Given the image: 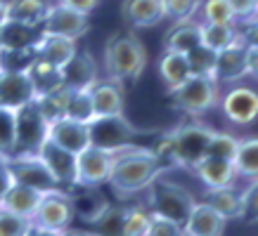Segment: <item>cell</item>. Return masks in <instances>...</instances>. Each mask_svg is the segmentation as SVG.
Segmentation results:
<instances>
[{
  "label": "cell",
  "instance_id": "36",
  "mask_svg": "<svg viewBox=\"0 0 258 236\" xmlns=\"http://www.w3.org/2000/svg\"><path fill=\"white\" fill-rule=\"evenodd\" d=\"M152 220V210L142 208V205H131L125 210L123 227H121V236H145Z\"/></svg>",
  "mask_w": 258,
  "mask_h": 236
},
{
  "label": "cell",
  "instance_id": "33",
  "mask_svg": "<svg viewBox=\"0 0 258 236\" xmlns=\"http://www.w3.org/2000/svg\"><path fill=\"white\" fill-rule=\"evenodd\" d=\"M237 24H206L199 22V36H202V45L211 47V50H223L237 38Z\"/></svg>",
  "mask_w": 258,
  "mask_h": 236
},
{
  "label": "cell",
  "instance_id": "25",
  "mask_svg": "<svg viewBox=\"0 0 258 236\" xmlns=\"http://www.w3.org/2000/svg\"><path fill=\"white\" fill-rule=\"evenodd\" d=\"M197 45H202V36H199V19H185V22H175L171 26V31L164 38V50L171 52H180L187 55L189 50H195Z\"/></svg>",
  "mask_w": 258,
  "mask_h": 236
},
{
  "label": "cell",
  "instance_id": "10",
  "mask_svg": "<svg viewBox=\"0 0 258 236\" xmlns=\"http://www.w3.org/2000/svg\"><path fill=\"white\" fill-rule=\"evenodd\" d=\"M116 151H107L100 147L88 144L83 151L76 154V189L79 187H102L109 182L111 165H114Z\"/></svg>",
  "mask_w": 258,
  "mask_h": 236
},
{
  "label": "cell",
  "instance_id": "48",
  "mask_svg": "<svg viewBox=\"0 0 258 236\" xmlns=\"http://www.w3.org/2000/svg\"><path fill=\"white\" fill-rule=\"evenodd\" d=\"M246 78L258 80V47L246 45Z\"/></svg>",
  "mask_w": 258,
  "mask_h": 236
},
{
  "label": "cell",
  "instance_id": "22",
  "mask_svg": "<svg viewBox=\"0 0 258 236\" xmlns=\"http://www.w3.org/2000/svg\"><path fill=\"white\" fill-rule=\"evenodd\" d=\"M40 196H43V191H36V189L26 187V184L10 182V187L5 189V194L0 196V208H5V210L15 212V215H22V217L33 220V215L38 210Z\"/></svg>",
  "mask_w": 258,
  "mask_h": 236
},
{
  "label": "cell",
  "instance_id": "23",
  "mask_svg": "<svg viewBox=\"0 0 258 236\" xmlns=\"http://www.w3.org/2000/svg\"><path fill=\"white\" fill-rule=\"evenodd\" d=\"M33 50H36V57H40V59H45V62L55 64V66H59V69H62L64 64H67L71 57L76 55L79 45H76V40H71V38H64V36H52V33H43V31H40V38L36 40Z\"/></svg>",
  "mask_w": 258,
  "mask_h": 236
},
{
  "label": "cell",
  "instance_id": "39",
  "mask_svg": "<svg viewBox=\"0 0 258 236\" xmlns=\"http://www.w3.org/2000/svg\"><path fill=\"white\" fill-rule=\"evenodd\" d=\"M15 154V109L0 106V156Z\"/></svg>",
  "mask_w": 258,
  "mask_h": 236
},
{
  "label": "cell",
  "instance_id": "6",
  "mask_svg": "<svg viewBox=\"0 0 258 236\" xmlns=\"http://www.w3.org/2000/svg\"><path fill=\"white\" fill-rule=\"evenodd\" d=\"M149 130L135 128L123 113L118 116H95L88 121V135H90V144L100 147L107 151H121L135 144V137L147 135Z\"/></svg>",
  "mask_w": 258,
  "mask_h": 236
},
{
  "label": "cell",
  "instance_id": "17",
  "mask_svg": "<svg viewBox=\"0 0 258 236\" xmlns=\"http://www.w3.org/2000/svg\"><path fill=\"white\" fill-rule=\"evenodd\" d=\"M95 116H118L125 111V87L111 78H97L90 87Z\"/></svg>",
  "mask_w": 258,
  "mask_h": 236
},
{
  "label": "cell",
  "instance_id": "49",
  "mask_svg": "<svg viewBox=\"0 0 258 236\" xmlns=\"http://www.w3.org/2000/svg\"><path fill=\"white\" fill-rule=\"evenodd\" d=\"M10 175H8V168H5V156H0V196L5 194V189L10 187Z\"/></svg>",
  "mask_w": 258,
  "mask_h": 236
},
{
  "label": "cell",
  "instance_id": "13",
  "mask_svg": "<svg viewBox=\"0 0 258 236\" xmlns=\"http://www.w3.org/2000/svg\"><path fill=\"white\" fill-rule=\"evenodd\" d=\"M246 78V40L242 33H237V38L218 50L216 57V83L220 87L235 85Z\"/></svg>",
  "mask_w": 258,
  "mask_h": 236
},
{
  "label": "cell",
  "instance_id": "37",
  "mask_svg": "<svg viewBox=\"0 0 258 236\" xmlns=\"http://www.w3.org/2000/svg\"><path fill=\"white\" fill-rule=\"evenodd\" d=\"M33 59H36L33 47H22V50L0 47V71H29Z\"/></svg>",
  "mask_w": 258,
  "mask_h": 236
},
{
  "label": "cell",
  "instance_id": "20",
  "mask_svg": "<svg viewBox=\"0 0 258 236\" xmlns=\"http://www.w3.org/2000/svg\"><path fill=\"white\" fill-rule=\"evenodd\" d=\"M192 173L197 175V180L202 182L206 189H220V187H232L237 184V173L232 161L216 156H204L199 163L195 165Z\"/></svg>",
  "mask_w": 258,
  "mask_h": 236
},
{
  "label": "cell",
  "instance_id": "18",
  "mask_svg": "<svg viewBox=\"0 0 258 236\" xmlns=\"http://www.w3.org/2000/svg\"><path fill=\"white\" fill-rule=\"evenodd\" d=\"M121 17L131 29H154L166 19L164 0H123Z\"/></svg>",
  "mask_w": 258,
  "mask_h": 236
},
{
  "label": "cell",
  "instance_id": "14",
  "mask_svg": "<svg viewBox=\"0 0 258 236\" xmlns=\"http://www.w3.org/2000/svg\"><path fill=\"white\" fill-rule=\"evenodd\" d=\"M40 31L79 40L81 36H86L90 31V22H88V15H81L76 10L57 3V5H50V10H47V15H45V22L40 24Z\"/></svg>",
  "mask_w": 258,
  "mask_h": 236
},
{
  "label": "cell",
  "instance_id": "53",
  "mask_svg": "<svg viewBox=\"0 0 258 236\" xmlns=\"http://www.w3.org/2000/svg\"><path fill=\"white\" fill-rule=\"evenodd\" d=\"M22 236H31V231H26V234H22Z\"/></svg>",
  "mask_w": 258,
  "mask_h": 236
},
{
  "label": "cell",
  "instance_id": "29",
  "mask_svg": "<svg viewBox=\"0 0 258 236\" xmlns=\"http://www.w3.org/2000/svg\"><path fill=\"white\" fill-rule=\"evenodd\" d=\"M192 73H189V64L187 57L180 55V52H171V50H164L161 57H159V78L164 80L166 90H173L178 87L182 80H187Z\"/></svg>",
  "mask_w": 258,
  "mask_h": 236
},
{
  "label": "cell",
  "instance_id": "19",
  "mask_svg": "<svg viewBox=\"0 0 258 236\" xmlns=\"http://www.w3.org/2000/svg\"><path fill=\"white\" fill-rule=\"evenodd\" d=\"M36 97L26 71H0V106L19 109Z\"/></svg>",
  "mask_w": 258,
  "mask_h": 236
},
{
  "label": "cell",
  "instance_id": "16",
  "mask_svg": "<svg viewBox=\"0 0 258 236\" xmlns=\"http://www.w3.org/2000/svg\"><path fill=\"white\" fill-rule=\"evenodd\" d=\"M227 220L206 201H197L187 220L182 222L185 236H225Z\"/></svg>",
  "mask_w": 258,
  "mask_h": 236
},
{
  "label": "cell",
  "instance_id": "24",
  "mask_svg": "<svg viewBox=\"0 0 258 236\" xmlns=\"http://www.w3.org/2000/svg\"><path fill=\"white\" fill-rule=\"evenodd\" d=\"M204 201L209 205H213L216 210L230 220H242L244 215V191L237 189V184L232 187H220V189H206Z\"/></svg>",
  "mask_w": 258,
  "mask_h": 236
},
{
  "label": "cell",
  "instance_id": "32",
  "mask_svg": "<svg viewBox=\"0 0 258 236\" xmlns=\"http://www.w3.org/2000/svg\"><path fill=\"white\" fill-rule=\"evenodd\" d=\"M125 205H104L97 217L90 220L88 224L95 229V236H121V227H123V217H125Z\"/></svg>",
  "mask_w": 258,
  "mask_h": 236
},
{
  "label": "cell",
  "instance_id": "15",
  "mask_svg": "<svg viewBox=\"0 0 258 236\" xmlns=\"http://www.w3.org/2000/svg\"><path fill=\"white\" fill-rule=\"evenodd\" d=\"M50 142H55L64 149L79 154L90 144V135H88V123L86 121H76V118L62 116L57 121H50L47 123V135Z\"/></svg>",
  "mask_w": 258,
  "mask_h": 236
},
{
  "label": "cell",
  "instance_id": "26",
  "mask_svg": "<svg viewBox=\"0 0 258 236\" xmlns=\"http://www.w3.org/2000/svg\"><path fill=\"white\" fill-rule=\"evenodd\" d=\"M26 73H29V78H31V85H33L36 97H38V94L57 92V90H62V87H64L62 69H59V66H55V64L45 62V59H40V57H36V59H33Z\"/></svg>",
  "mask_w": 258,
  "mask_h": 236
},
{
  "label": "cell",
  "instance_id": "51",
  "mask_svg": "<svg viewBox=\"0 0 258 236\" xmlns=\"http://www.w3.org/2000/svg\"><path fill=\"white\" fill-rule=\"evenodd\" d=\"M62 236H95V234H90V231H83V229H71V227H67L62 231Z\"/></svg>",
  "mask_w": 258,
  "mask_h": 236
},
{
  "label": "cell",
  "instance_id": "52",
  "mask_svg": "<svg viewBox=\"0 0 258 236\" xmlns=\"http://www.w3.org/2000/svg\"><path fill=\"white\" fill-rule=\"evenodd\" d=\"M8 19V0H0V26Z\"/></svg>",
  "mask_w": 258,
  "mask_h": 236
},
{
  "label": "cell",
  "instance_id": "40",
  "mask_svg": "<svg viewBox=\"0 0 258 236\" xmlns=\"http://www.w3.org/2000/svg\"><path fill=\"white\" fill-rule=\"evenodd\" d=\"M199 3L202 0H164V15L168 22H185L192 19L199 12Z\"/></svg>",
  "mask_w": 258,
  "mask_h": 236
},
{
  "label": "cell",
  "instance_id": "28",
  "mask_svg": "<svg viewBox=\"0 0 258 236\" xmlns=\"http://www.w3.org/2000/svg\"><path fill=\"white\" fill-rule=\"evenodd\" d=\"M237 173V182L239 180H258V135L251 137H242L237 144L235 158H232Z\"/></svg>",
  "mask_w": 258,
  "mask_h": 236
},
{
  "label": "cell",
  "instance_id": "44",
  "mask_svg": "<svg viewBox=\"0 0 258 236\" xmlns=\"http://www.w3.org/2000/svg\"><path fill=\"white\" fill-rule=\"evenodd\" d=\"M244 191V215L242 220L246 222H258V180H251V184Z\"/></svg>",
  "mask_w": 258,
  "mask_h": 236
},
{
  "label": "cell",
  "instance_id": "21",
  "mask_svg": "<svg viewBox=\"0 0 258 236\" xmlns=\"http://www.w3.org/2000/svg\"><path fill=\"white\" fill-rule=\"evenodd\" d=\"M62 78L64 87H93V83L100 78V66L90 52L76 50V55L62 66Z\"/></svg>",
  "mask_w": 258,
  "mask_h": 236
},
{
  "label": "cell",
  "instance_id": "45",
  "mask_svg": "<svg viewBox=\"0 0 258 236\" xmlns=\"http://www.w3.org/2000/svg\"><path fill=\"white\" fill-rule=\"evenodd\" d=\"M237 29L242 33V38L246 40V45H253L258 47V12L249 19H244V22L237 24Z\"/></svg>",
  "mask_w": 258,
  "mask_h": 236
},
{
  "label": "cell",
  "instance_id": "5",
  "mask_svg": "<svg viewBox=\"0 0 258 236\" xmlns=\"http://www.w3.org/2000/svg\"><path fill=\"white\" fill-rule=\"evenodd\" d=\"M145 191L149 196V210L159 212V215H164L173 222H180V224L187 220V215L192 212V208L197 203L195 194L187 187L166 180L164 173L159 175Z\"/></svg>",
  "mask_w": 258,
  "mask_h": 236
},
{
  "label": "cell",
  "instance_id": "35",
  "mask_svg": "<svg viewBox=\"0 0 258 236\" xmlns=\"http://www.w3.org/2000/svg\"><path fill=\"white\" fill-rule=\"evenodd\" d=\"M199 22L206 24H239L227 0H202L199 3Z\"/></svg>",
  "mask_w": 258,
  "mask_h": 236
},
{
  "label": "cell",
  "instance_id": "30",
  "mask_svg": "<svg viewBox=\"0 0 258 236\" xmlns=\"http://www.w3.org/2000/svg\"><path fill=\"white\" fill-rule=\"evenodd\" d=\"M64 92V116L76 118V121H93V97L90 87H62Z\"/></svg>",
  "mask_w": 258,
  "mask_h": 236
},
{
  "label": "cell",
  "instance_id": "2",
  "mask_svg": "<svg viewBox=\"0 0 258 236\" xmlns=\"http://www.w3.org/2000/svg\"><path fill=\"white\" fill-rule=\"evenodd\" d=\"M211 133H213V128L204 126V123H185V126H178L175 130H171V133H166L164 137H161V142L154 147V154H157L168 168L195 170V165L206 156Z\"/></svg>",
  "mask_w": 258,
  "mask_h": 236
},
{
  "label": "cell",
  "instance_id": "54",
  "mask_svg": "<svg viewBox=\"0 0 258 236\" xmlns=\"http://www.w3.org/2000/svg\"><path fill=\"white\" fill-rule=\"evenodd\" d=\"M256 8H258V0H256Z\"/></svg>",
  "mask_w": 258,
  "mask_h": 236
},
{
  "label": "cell",
  "instance_id": "50",
  "mask_svg": "<svg viewBox=\"0 0 258 236\" xmlns=\"http://www.w3.org/2000/svg\"><path fill=\"white\" fill-rule=\"evenodd\" d=\"M31 236H62L59 229H47V227H31Z\"/></svg>",
  "mask_w": 258,
  "mask_h": 236
},
{
  "label": "cell",
  "instance_id": "11",
  "mask_svg": "<svg viewBox=\"0 0 258 236\" xmlns=\"http://www.w3.org/2000/svg\"><path fill=\"white\" fill-rule=\"evenodd\" d=\"M76 217L74 212V201L67 189H50L43 191L38 203V210L33 215V224L36 227H47V229H64L69 227Z\"/></svg>",
  "mask_w": 258,
  "mask_h": 236
},
{
  "label": "cell",
  "instance_id": "3",
  "mask_svg": "<svg viewBox=\"0 0 258 236\" xmlns=\"http://www.w3.org/2000/svg\"><path fill=\"white\" fill-rule=\"evenodd\" d=\"M147 69V50L133 31H116L104 45V71L107 78L116 80L123 87L138 83Z\"/></svg>",
  "mask_w": 258,
  "mask_h": 236
},
{
  "label": "cell",
  "instance_id": "41",
  "mask_svg": "<svg viewBox=\"0 0 258 236\" xmlns=\"http://www.w3.org/2000/svg\"><path fill=\"white\" fill-rule=\"evenodd\" d=\"M36 106L40 109V113L45 116V121H57V118L64 116V92L57 90V92H50V94H38L33 97Z\"/></svg>",
  "mask_w": 258,
  "mask_h": 236
},
{
  "label": "cell",
  "instance_id": "43",
  "mask_svg": "<svg viewBox=\"0 0 258 236\" xmlns=\"http://www.w3.org/2000/svg\"><path fill=\"white\" fill-rule=\"evenodd\" d=\"M145 236H185V229L180 222H173L159 212H152V220H149Z\"/></svg>",
  "mask_w": 258,
  "mask_h": 236
},
{
  "label": "cell",
  "instance_id": "1",
  "mask_svg": "<svg viewBox=\"0 0 258 236\" xmlns=\"http://www.w3.org/2000/svg\"><path fill=\"white\" fill-rule=\"evenodd\" d=\"M166 170H168V165L154 154V149L133 144L128 149L116 151L107 184L118 196H133V194L145 191Z\"/></svg>",
  "mask_w": 258,
  "mask_h": 236
},
{
  "label": "cell",
  "instance_id": "42",
  "mask_svg": "<svg viewBox=\"0 0 258 236\" xmlns=\"http://www.w3.org/2000/svg\"><path fill=\"white\" fill-rule=\"evenodd\" d=\"M31 227L33 220L0 208V236H22L26 231H31Z\"/></svg>",
  "mask_w": 258,
  "mask_h": 236
},
{
  "label": "cell",
  "instance_id": "34",
  "mask_svg": "<svg viewBox=\"0 0 258 236\" xmlns=\"http://www.w3.org/2000/svg\"><path fill=\"white\" fill-rule=\"evenodd\" d=\"M189 73L192 76H202V78H213L216 80V57L218 52L206 45H197L195 50H189L187 55Z\"/></svg>",
  "mask_w": 258,
  "mask_h": 236
},
{
  "label": "cell",
  "instance_id": "38",
  "mask_svg": "<svg viewBox=\"0 0 258 236\" xmlns=\"http://www.w3.org/2000/svg\"><path fill=\"white\" fill-rule=\"evenodd\" d=\"M237 144H239V137L230 133H220V130H213L211 140H209V149H206V156H216V158H225V161H232L237 151Z\"/></svg>",
  "mask_w": 258,
  "mask_h": 236
},
{
  "label": "cell",
  "instance_id": "12",
  "mask_svg": "<svg viewBox=\"0 0 258 236\" xmlns=\"http://www.w3.org/2000/svg\"><path fill=\"white\" fill-rule=\"evenodd\" d=\"M38 156L43 158V163L47 165V170L52 173L57 187L74 191L76 189V154L69 149H64L55 142H50L45 137L43 144L38 147Z\"/></svg>",
  "mask_w": 258,
  "mask_h": 236
},
{
  "label": "cell",
  "instance_id": "47",
  "mask_svg": "<svg viewBox=\"0 0 258 236\" xmlns=\"http://www.w3.org/2000/svg\"><path fill=\"white\" fill-rule=\"evenodd\" d=\"M57 3H62V5H67V8L76 10V12H81V15H93L95 10L100 8V0H57Z\"/></svg>",
  "mask_w": 258,
  "mask_h": 236
},
{
  "label": "cell",
  "instance_id": "31",
  "mask_svg": "<svg viewBox=\"0 0 258 236\" xmlns=\"http://www.w3.org/2000/svg\"><path fill=\"white\" fill-rule=\"evenodd\" d=\"M50 10V0H8V19L40 26Z\"/></svg>",
  "mask_w": 258,
  "mask_h": 236
},
{
  "label": "cell",
  "instance_id": "4",
  "mask_svg": "<svg viewBox=\"0 0 258 236\" xmlns=\"http://www.w3.org/2000/svg\"><path fill=\"white\" fill-rule=\"evenodd\" d=\"M166 92L175 109L192 118L206 116L220 102V85L213 78H202V76H189L178 87L166 90Z\"/></svg>",
  "mask_w": 258,
  "mask_h": 236
},
{
  "label": "cell",
  "instance_id": "9",
  "mask_svg": "<svg viewBox=\"0 0 258 236\" xmlns=\"http://www.w3.org/2000/svg\"><path fill=\"white\" fill-rule=\"evenodd\" d=\"M47 135V121L36 106V102L22 104L15 109V154L38 151Z\"/></svg>",
  "mask_w": 258,
  "mask_h": 236
},
{
  "label": "cell",
  "instance_id": "8",
  "mask_svg": "<svg viewBox=\"0 0 258 236\" xmlns=\"http://www.w3.org/2000/svg\"><path fill=\"white\" fill-rule=\"evenodd\" d=\"M218 106L227 123L237 128L251 126L258 121V90L244 85V83L227 85L225 92H220Z\"/></svg>",
  "mask_w": 258,
  "mask_h": 236
},
{
  "label": "cell",
  "instance_id": "46",
  "mask_svg": "<svg viewBox=\"0 0 258 236\" xmlns=\"http://www.w3.org/2000/svg\"><path fill=\"white\" fill-rule=\"evenodd\" d=\"M227 3H230L232 12H235L237 22H244V19H249V17H253L258 12L256 0H227Z\"/></svg>",
  "mask_w": 258,
  "mask_h": 236
},
{
  "label": "cell",
  "instance_id": "27",
  "mask_svg": "<svg viewBox=\"0 0 258 236\" xmlns=\"http://www.w3.org/2000/svg\"><path fill=\"white\" fill-rule=\"evenodd\" d=\"M40 38V26H29L17 19H5L0 26V47L5 50H22V47H33Z\"/></svg>",
  "mask_w": 258,
  "mask_h": 236
},
{
  "label": "cell",
  "instance_id": "7",
  "mask_svg": "<svg viewBox=\"0 0 258 236\" xmlns=\"http://www.w3.org/2000/svg\"><path fill=\"white\" fill-rule=\"evenodd\" d=\"M5 168H8L10 180L17 184H26V187L36 189V191H50L57 187L52 173L47 170L38 151H26V154H12L5 156Z\"/></svg>",
  "mask_w": 258,
  "mask_h": 236
}]
</instances>
